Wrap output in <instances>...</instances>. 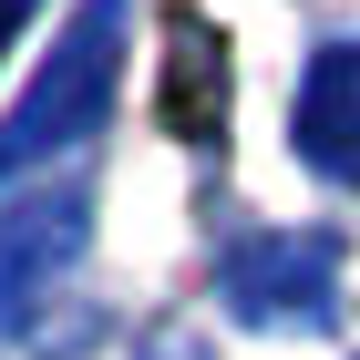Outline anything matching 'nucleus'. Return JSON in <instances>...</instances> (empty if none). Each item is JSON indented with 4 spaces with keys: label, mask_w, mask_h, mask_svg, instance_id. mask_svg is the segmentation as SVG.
<instances>
[{
    "label": "nucleus",
    "mask_w": 360,
    "mask_h": 360,
    "mask_svg": "<svg viewBox=\"0 0 360 360\" xmlns=\"http://www.w3.org/2000/svg\"><path fill=\"white\" fill-rule=\"evenodd\" d=\"M103 93H113V52H103V11H93V21L62 41V62L41 72V93L21 103V124L0 134V175H11V165H31L41 144H72L93 113H103Z\"/></svg>",
    "instance_id": "nucleus-1"
},
{
    "label": "nucleus",
    "mask_w": 360,
    "mask_h": 360,
    "mask_svg": "<svg viewBox=\"0 0 360 360\" xmlns=\"http://www.w3.org/2000/svg\"><path fill=\"white\" fill-rule=\"evenodd\" d=\"M165 134H217V113H226V62H217V41H206V21L195 11H175L165 21Z\"/></svg>",
    "instance_id": "nucleus-2"
},
{
    "label": "nucleus",
    "mask_w": 360,
    "mask_h": 360,
    "mask_svg": "<svg viewBox=\"0 0 360 360\" xmlns=\"http://www.w3.org/2000/svg\"><path fill=\"white\" fill-rule=\"evenodd\" d=\"M309 155L340 175H360V52H330L309 83Z\"/></svg>",
    "instance_id": "nucleus-3"
}]
</instances>
